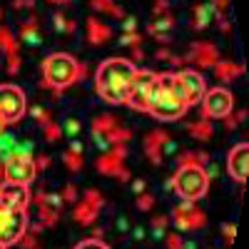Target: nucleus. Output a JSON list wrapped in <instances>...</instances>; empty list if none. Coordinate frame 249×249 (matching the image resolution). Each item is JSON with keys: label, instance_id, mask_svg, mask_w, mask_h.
<instances>
[{"label": "nucleus", "instance_id": "nucleus-1", "mask_svg": "<svg viewBox=\"0 0 249 249\" xmlns=\"http://www.w3.org/2000/svg\"><path fill=\"white\" fill-rule=\"evenodd\" d=\"M187 110H190V102H187V92L182 88L177 72L157 75L152 92H150V110L147 112L160 122H172V120H179Z\"/></svg>", "mask_w": 249, "mask_h": 249}, {"label": "nucleus", "instance_id": "nucleus-2", "mask_svg": "<svg viewBox=\"0 0 249 249\" xmlns=\"http://www.w3.org/2000/svg\"><path fill=\"white\" fill-rule=\"evenodd\" d=\"M137 72V65L127 57H107L95 70V90L110 105H124L127 88Z\"/></svg>", "mask_w": 249, "mask_h": 249}, {"label": "nucleus", "instance_id": "nucleus-3", "mask_svg": "<svg viewBox=\"0 0 249 249\" xmlns=\"http://www.w3.org/2000/svg\"><path fill=\"white\" fill-rule=\"evenodd\" d=\"M82 75H85V68L68 53H53L43 60V85L55 92L68 90Z\"/></svg>", "mask_w": 249, "mask_h": 249}, {"label": "nucleus", "instance_id": "nucleus-4", "mask_svg": "<svg viewBox=\"0 0 249 249\" xmlns=\"http://www.w3.org/2000/svg\"><path fill=\"white\" fill-rule=\"evenodd\" d=\"M170 190H175L184 202H197L210 190V175L202 164H179L175 177L170 179Z\"/></svg>", "mask_w": 249, "mask_h": 249}, {"label": "nucleus", "instance_id": "nucleus-5", "mask_svg": "<svg viewBox=\"0 0 249 249\" xmlns=\"http://www.w3.org/2000/svg\"><path fill=\"white\" fill-rule=\"evenodd\" d=\"M28 232V212L25 210H13L0 199V247H13Z\"/></svg>", "mask_w": 249, "mask_h": 249}, {"label": "nucleus", "instance_id": "nucleus-6", "mask_svg": "<svg viewBox=\"0 0 249 249\" xmlns=\"http://www.w3.org/2000/svg\"><path fill=\"white\" fill-rule=\"evenodd\" d=\"M155 72L152 70H140L135 72L130 88H127V97H124V105L135 112H147L150 110V92L155 85Z\"/></svg>", "mask_w": 249, "mask_h": 249}, {"label": "nucleus", "instance_id": "nucleus-7", "mask_svg": "<svg viewBox=\"0 0 249 249\" xmlns=\"http://www.w3.org/2000/svg\"><path fill=\"white\" fill-rule=\"evenodd\" d=\"M28 112V100L25 92L18 85H10V82H3L0 85V117H3L5 124H15L23 120V115Z\"/></svg>", "mask_w": 249, "mask_h": 249}, {"label": "nucleus", "instance_id": "nucleus-8", "mask_svg": "<svg viewBox=\"0 0 249 249\" xmlns=\"http://www.w3.org/2000/svg\"><path fill=\"white\" fill-rule=\"evenodd\" d=\"M37 177V164L33 152H18L3 162V179L10 184H30Z\"/></svg>", "mask_w": 249, "mask_h": 249}, {"label": "nucleus", "instance_id": "nucleus-9", "mask_svg": "<svg viewBox=\"0 0 249 249\" xmlns=\"http://www.w3.org/2000/svg\"><path fill=\"white\" fill-rule=\"evenodd\" d=\"M202 110L207 117L212 120H222V117H230L234 110V97L227 88H212L207 90L202 97Z\"/></svg>", "mask_w": 249, "mask_h": 249}, {"label": "nucleus", "instance_id": "nucleus-10", "mask_svg": "<svg viewBox=\"0 0 249 249\" xmlns=\"http://www.w3.org/2000/svg\"><path fill=\"white\" fill-rule=\"evenodd\" d=\"M227 172H230V177L239 184L247 182V175H249V147H247V142H239L230 150V155H227Z\"/></svg>", "mask_w": 249, "mask_h": 249}, {"label": "nucleus", "instance_id": "nucleus-11", "mask_svg": "<svg viewBox=\"0 0 249 249\" xmlns=\"http://www.w3.org/2000/svg\"><path fill=\"white\" fill-rule=\"evenodd\" d=\"M124 152H127V150H124V144H112V147H107L105 155L97 160V170L102 175H117L120 179H127L130 175H127V170L122 167Z\"/></svg>", "mask_w": 249, "mask_h": 249}, {"label": "nucleus", "instance_id": "nucleus-12", "mask_svg": "<svg viewBox=\"0 0 249 249\" xmlns=\"http://www.w3.org/2000/svg\"><path fill=\"white\" fill-rule=\"evenodd\" d=\"M172 219H175V227L177 230H199L204 224V212L195 202H182L177 210L172 212Z\"/></svg>", "mask_w": 249, "mask_h": 249}, {"label": "nucleus", "instance_id": "nucleus-13", "mask_svg": "<svg viewBox=\"0 0 249 249\" xmlns=\"http://www.w3.org/2000/svg\"><path fill=\"white\" fill-rule=\"evenodd\" d=\"M179 82H182V88L187 92V102H190V107L192 105H199L204 92H207V85H204V77L197 72V70H182L177 72Z\"/></svg>", "mask_w": 249, "mask_h": 249}, {"label": "nucleus", "instance_id": "nucleus-14", "mask_svg": "<svg viewBox=\"0 0 249 249\" xmlns=\"http://www.w3.org/2000/svg\"><path fill=\"white\" fill-rule=\"evenodd\" d=\"M100 207H102V197H100V192L88 190V192H85V199H82V202L75 207L72 219H75L77 224H92V222L97 219Z\"/></svg>", "mask_w": 249, "mask_h": 249}, {"label": "nucleus", "instance_id": "nucleus-15", "mask_svg": "<svg viewBox=\"0 0 249 249\" xmlns=\"http://www.w3.org/2000/svg\"><path fill=\"white\" fill-rule=\"evenodd\" d=\"M0 199H3L8 207H13V210H28L30 204V190L28 184H0Z\"/></svg>", "mask_w": 249, "mask_h": 249}, {"label": "nucleus", "instance_id": "nucleus-16", "mask_svg": "<svg viewBox=\"0 0 249 249\" xmlns=\"http://www.w3.org/2000/svg\"><path fill=\"white\" fill-rule=\"evenodd\" d=\"M18 152H33V144L28 142V140H23L20 142L8 127L0 132V162H5L8 157H13V155H18Z\"/></svg>", "mask_w": 249, "mask_h": 249}, {"label": "nucleus", "instance_id": "nucleus-17", "mask_svg": "<svg viewBox=\"0 0 249 249\" xmlns=\"http://www.w3.org/2000/svg\"><path fill=\"white\" fill-rule=\"evenodd\" d=\"M0 50L5 53L8 57V72L15 75L20 70V57H18V43H15V35L5 28V25H0Z\"/></svg>", "mask_w": 249, "mask_h": 249}, {"label": "nucleus", "instance_id": "nucleus-18", "mask_svg": "<svg viewBox=\"0 0 249 249\" xmlns=\"http://www.w3.org/2000/svg\"><path fill=\"white\" fill-rule=\"evenodd\" d=\"M190 60L195 62L197 68H214L217 60H219V53L210 43H195V48L190 53Z\"/></svg>", "mask_w": 249, "mask_h": 249}, {"label": "nucleus", "instance_id": "nucleus-19", "mask_svg": "<svg viewBox=\"0 0 249 249\" xmlns=\"http://www.w3.org/2000/svg\"><path fill=\"white\" fill-rule=\"evenodd\" d=\"M167 132L164 130H155V132H150L147 135V140H144V152L150 155V160L157 164L160 160H162V147L167 144Z\"/></svg>", "mask_w": 249, "mask_h": 249}, {"label": "nucleus", "instance_id": "nucleus-20", "mask_svg": "<svg viewBox=\"0 0 249 249\" xmlns=\"http://www.w3.org/2000/svg\"><path fill=\"white\" fill-rule=\"evenodd\" d=\"M110 35H112V30L105 23H100V20H95V18L88 20V40L92 45H102L105 40H110Z\"/></svg>", "mask_w": 249, "mask_h": 249}, {"label": "nucleus", "instance_id": "nucleus-21", "mask_svg": "<svg viewBox=\"0 0 249 249\" xmlns=\"http://www.w3.org/2000/svg\"><path fill=\"white\" fill-rule=\"evenodd\" d=\"M214 15H217V13H214V5H212V3H202V5H197V8H195L192 25H195L197 30H202V28L210 25V20H212Z\"/></svg>", "mask_w": 249, "mask_h": 249}, {"label": "nucleus", "instance_id": "nucleus-22", "mask_svg": "<svg viewBox=\"0 0 249 249\" xmlns=\"http://www.w3.org/2000/svg\"><path fill=\"white\" fill-rule=\"evenodd\" d=\"M20 40L28 43V45H33V48L40 45V33H37V20L35 18H30L28 23L23 25V30H20Z\"/></svg>", "mask_w": 249, "mask_h": 249}, {"label": "nucleus", "instance_id": "nucleus-23", "mask_svg": "<svg viewBox=\"0 0 249 249\" xmlns=\"http://www.w3.org/2000/svg\"><path fill=\"white\" fill-rule=\"evenodd\" d=\"M212 70H214V75H217L222 82L232 80L234 75H239V72H242V68H239V65H234V62H224V60H217V65H214Z\"/></svg>", "mask_w": 249, "mask_h": 249}, {"label": "nucleus", "instance_id": "nucleus-24", "mask_svg": "<svg viewBox=\"0 0 249 249\" xmlns=\"http://www.w3.org/2000/svg\"><path fill=\"white\" fill-rule=\"evenodd\" d=\"M92 8L95 10H102V13H110L115 18H122V10L112 3V0H92Z\"/></svg>", "mask_w": 249, "mask_h": 249}, {"label": "nucleus", "instance_id": "nucleus-25", "mask_svg": "<svg viewBox=\"0 0 249 249\" xmlns=\"http://www.w3.org/2000/svg\"><path fill=\"white\" fill-rule=\"evenodd\" d=\"M190 135H195L197 140H207L212 135V124L207 122V120H202V122H197V124H192L190 127Z\"/></svg>", "mask_w": 249, "mask_h": 249}, {"label": "nucleus", "instance_id": "nucleus-26", "mask_svg": "<svg viewBox=\"0 0 249 249\" xmlns=\"http://www.w3.org/2000/svg\"><path fill=\"white\" fill-rule=\"evenodd\" d=\"M72 249H112V247H110V244H105L102 239H97V237H90V239L77 242Z\"/></svg>", "mask_w": 249, "mask_h": 249}, {"label": "nucleus", "instance_id": "nucleus-27", "mask_svg": "<svg viewBox=\"0 0 249 249\" xmlns=\"http://www.w3.org/2000/svg\"><path fill=\"white\" fill-rule=\"evenodd\" d=\"M62 160L68 162V170H72V172H77V170L82 167V152H72V150H68L65 155H62Z\"/></svg>", "mask_w": 249, "mask_h": 249}, {"label": "nucleus", "instance_id": "nucleus-28", "mask_svg": "<svg viewBox=\"0 0 249 249\" xmlns=\"http://www.w3.org/2000/svg\"><path fill=\"white\" fill-rule=\"evenodd\" d=\"M55 23H57L55 28L62 30V33H72V30H75V23H72V20H65L60 13H55Z\"/></svg>", "mask_w": 249, "mask_h": 249}, {"label": "nucleus", "instance_id": "nucleus-29", "mask_svg": "<svg viewBox=\"0 0 249 249\" xmlns=\"http://www.w3.org/2000/svg\"><path fill=\"white\" fill-rule=\"evenodd\" d=\"M30 115H33V117L40 122V127L50 122V115H48V110H43V107H33V110H30Z\"/></svg>", "mask_w": 249, "mask_h": 249}, {"label": "nucleus", "instance_id": "nucleus-30", "mask_svg": "<svg viewBox=\"0 0 249 249\" xmlns=\"http://www.w3.org/2000/svg\"><path fill=\"white\" fill-rule=\"evenodd\" d=\"M43 130H45V137H48V140H57V137L62 135V130L57 127V124H53V122L43 124Z\"/></svg>", "mask_w": 249, "mask_h": 249}, {"label": "nucleus", "instance_id": "nucleus-31", "mask_svg": "<svg viewBox=\"0 0 249 249\" xmlns=\"http://www.w3.org/2000/svg\"><path fill=\"white\" fill-rule=\"evenodd\" d=\"M62 202H75V197H77V190H75V184H68L65 190H62Z\"/></svg>", "mask_w": 249, "mask_h": 249}, {"label": "nucleus", "instance_id": "nucleus-32", "mask_svg": "<svg viewBox=\"0 0 249 249\" xmlns=\"http://www.w3.org/2000/svg\"><path fill=\"white\" fill-rule=\"evenodd\" d=\"M120 43H122V45H132V48H135V45H140V35H137V33H124Z\"/></svg>", "mask_w": 249, "mask_h": 249}, {"label": "nucleus", "instance_id": "nucleus-33", "mask_svg": "<svg viewBox=\"0 0 249 249\" xmlns=\"http://www.w3.org/2000/svg\"><path fill=\"white\" fill-rule=\"evenodd\" d=\"M137 207H140L142 212H147L150 207H152V197H150V195H142V197L137 199Z\"/></svg>", "mask_w": 249, "mask_h": 249}, {"label": "nucleus", "instance_id": "nucleus-34", "mask_svg": "<svg viewBox=\"0 0 249 249\" xmlns=\"http://www.w3.org/2000/svg\"><path fill=\"white\" fill-rule=\"evenodd\" d=\"M179 247H182L179 237L177 234H167V249H179Z\"/></svg>", "mask_w": 249, "mask_h": 249}, {"label": "nucleus", "instance_id": "nucleus-35", "mask_svg": "<svg viewBox=\"0 0 249 249\" xmlns=\"http://www.w3.org/2000/svg\"><path fill=\"white\" fill-rule=\"evenodd\" d=\"M65 130H68V135H77L80 132V122L77 120H68V127Z\"/></svg>", "mask_w": 249, "mask_h": 249}, {"label": "nucleus", "instance_id": "nucleus-36", "mask_svg": "<svg viewBox=\"0 0 249 249\" xmlns=\"http://www.w3.org/2000/svg\"><path fill=\"white\" fill-rule=\"evenodd\" d=\"M212 5H214V13H219V15H222V13L227 10V0H214Z\"/></svg>", "mask_w": 249, "mask_h": 249}, {"label": "nucleus", "instance_id": "nucleus-37", "mask_svg": "<svg viewBox=\"0 0 249 249\" xmlns=\"http://www.w3.org/2000/svg\"><path fill=\"white\" fill-rule=\"evenodd\" d=\"M135 25H137V23H135V18H124V25H122V28L127 30V33H135Z\"/></svg>", "mask_w": 249, "mask_h": 249}, {"label": "nucleus", "instance_id": "nucleus-38", "mask_svg": "<svg viewBox=\"0 0 249 249\" xmlns=\"http://www.w3.org/2000/svg\"><path fill=\"white\" fill-rule=\"evenodd\" d=\"M234 234H237V230H234V224H224V237H227V239H232Z\"/></svg>", "mask_w": 249, "mask_h": 249}, {"label": "nucleus", "instance_id": "nucleus-39", "mask_svg": "<svg viewBox=\"0 0 249 249\" xmlns=\"http://www.w3.org/2000/svg\"><path fill=\"white\" fill-rule=\"evenodd\" d=\"M30 3H33V0H15L13 8H23V5H30Z\"/></svg>", "mask_w": 249, "mask_h": 249}, {"label": "nucleus", "instance_id": "nucleus-40", "mask_svg": "<svg viewBox=\"0 0 249 249\" xmlns=\"http://www.w3.org/2000/svg\"><path fill=\"white\" fill-rule=\"evenodd\" d=\"M132 187H135V192H142V187H144V182H142V179H137V182H135Z\"/></svg>", "mask_w": 249, "mask_h": 249}, {"label": "nucleus", "instance_id": "nucleus-41", "mask_svg": "<svg viewBox=\"0 0 249 249\" xmlns=\"http://www.w3.org/2000/svg\"><path fill=\"white\" fill-rule=\"evenodd\" d=\"M70 150H72V152H82V147H80V142H72V144H70Z\"/></svg>", "mask_w": 249, "mask_h": 249}, {"label": "nucleus", "instance_id": "nucleus-42", "mask_svg": "<svg viewBox=\"0 0 249 249\" xmlns=\"http://www.w3.org/2000/svg\"><path fill=\"white\" fill-rule=\"evenodd\" d=\"M5 127H8V124H5V122H3V117H0V132H3V130H5Z\"/></svg>", "mask_w": 249, "mask_h": 249}, {"label": "nucleus", "instance_id": "nucleus-43", "mask_svg": "<svg viewBox=\"0 0 249 249\" xmlns=\"http://www.w3.org/2000/svg\"><path fill=\"white\" fill-rule=\"evenodd\" d=\"M0 179H3V162H0Z\"/></svg>", "mask_w": 249, "mask_h": 249}, {"label": "nucleus", "instance_id": "nucleus-44", "mask_svg": "<svg viewBox=\"0 0 249 249\" xmlns=\"http://www.w3.org/2000/svg\"><path fill=\"white\" fill-rule=\"evenodd\" d=\"M50 3H68V0H50Z\"/></svg>", "mask_w": 249, "mask_h": 249}, {"label": "nucleus", "instance_id": "nucleus-45", "mask_svg": "<svg viewBox=\"0 0 249 249\" xmlns=\"http://www.w3.org/2000/svg\"><path fill=\"white\" fill-rule=\"evenodd\" d=\"M0 18H3V10H0Z\"/></svg>", "mask_w": 249, "mask_h": 249}, {"label": "nucleus", "instance_id": "nucleus-46", "mask_svg": "<svg viewBox=\"0 0 249 249\" xmlns=\"http://www.w3.org/2000/svg\"><path fill=\"white\" fill-rule=\"evenodd\" d=\"M0 249H5V247H0Z\"/></svg>", "mask_w": 249, "mask_h": 249}]
</instances>
